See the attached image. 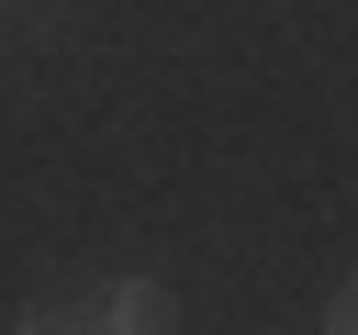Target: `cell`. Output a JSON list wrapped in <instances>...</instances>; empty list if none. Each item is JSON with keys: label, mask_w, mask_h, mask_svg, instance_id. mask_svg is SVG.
<instances>
[{"label": "cell", "mask_w": 358, "mask_h": 335, "mask_svg": "<svg viewBox=\"0 0 358 335\" xmlns=\"http://www.w3.org/2000/svg\"><path fill=\"white\" fill-rule=\"evenodd\" d=\"M101 324H123V335H157V324H168V290H157V279H123V290H101Z\"/></svg>", "instance_id": "obj_1"}, {"label": "cell", "mask_w": 358, "mask_h": 335, "mask_svg": "<svg viewBox=\"0 0 358 335\" xmlns=\"http://www.w3.org/2000/svg\"><path fill=\"white\" fill-rule=\"evenodd\" d=\"M34 335H67V324H101V290H45L34 313H22Z\"/></svg>", "instance_id": "obj_2"}, {"label": "cell", "mask_w": 358, "mask_h": 335, "mask_svg": "<svg viewBox=\"0 0 358 335\" xmlns=\"http://www.w3.org/2000/svg\"><path fill=\"white\" fill-rule=\"evenodd\" d=\"M324 324H336V335H358V279L336 290V313H324Z\"/></svg>", "instance_id": "obj_3"}]
</instances>
